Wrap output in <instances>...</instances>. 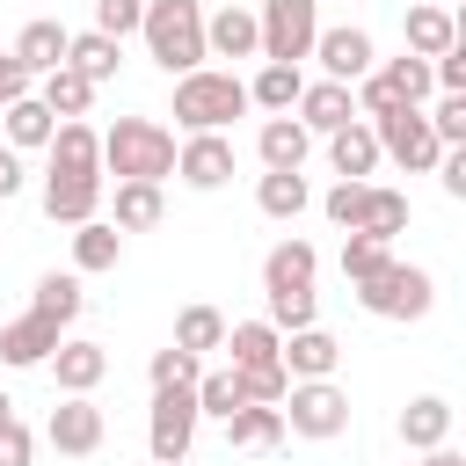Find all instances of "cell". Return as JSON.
<instances>
[{
  "label": "cell",
  "instance_id": "cell-1",
  "mask_svg": "<svg viewBox=\"0 0 466 466\" xmlns=\"http://www.w3.org/2000/svg\"><path fill=\"white\" fill-rule=\"evenodd\" d=\"M102 175L116 182H167L175 175V131L153 116H116L102 131Z\"/></svg>",
  "mask_w": 466,
  "mask_h": 466
},
{
  "label": "cell",
  "instance_id": "cell-2",
  "mask_svg": "<svg viewBox=\"0 0 466 466\" xmlns=\"http://www.w3.org/2000/svg\"><path fill=\"white\" fill-rule=\"evenodd\" d=\"M138 36H146V58H153L167 80L197 73V66H204V0H146Z\"/></svg>",
  "mask_w": 466,
  "mask_h": 466
},
{
  "label": "cell",
  "instance_id": "cell-3",
  "mask_svg": "<svg viewBox=\"0 0 466 466\" xmlns=\"http://www.w3.org/2000/svg\"><path fill=\"white\" fill-rule=\"evenodd\" d=\"M233 116H248V80H240V73L197 66V73L175 80V124H182V131H226Z\"/></svg>",
  "mask_w": 466,
  "mask_h": 466
},
{
  "label": "cell",
  "instance_id": "cell-4",
  "mask_svg": "<svg viewBox=\"0 0 466 466\" xmlns=\"http://www.w3.org/2000/svg\"><path fill=\"white\" fill-rule=\"evenodd\" d=\"M357 291V306L364 313H379V320H422L430 306H437V277L422 269V262H386V269H371L364 284H350Z\"/></svg>",
  "mask_w": 466,
  "mask_h": 466
},
{
  "label": "cell",
  "instance_id": "cell-5",
  "mask_svg": "<svg viewBox=\"0 0 466 466\" xmlns=\"http://www.w3.org/2000/svg\"><path fill=\"white\" fill-rule=\"evenodd\" d=\"M277 415H284V437L328 444V437L350 430V393H342L335 379H291L284 400H277Z\"/></svg>",
  "mask_w": 466,
  "mask_h": 466
},
{
  "label": "cell",
  "instance_id": "cell-6",
  "mask_svg": "<svg viewBox=\"0 0 466 466\" xmlns=\"http://www.w3.org/2000/svg\"><path fill=\"white\" fill-rule=\"evenodd\" d=\"M255 36H262V58H269V66H299V58H313L320 0H262V7H255Z\"/></svg>",
  "mask_w": 466,
  "mask_h": 466
},
{
  "label": "cell",
  "instance_id": "cell-7",
  "mask_svg": "<svg viewBox=\"0 0 466 466\" xmlns=\"http://www.w3.org/2000/svg\"><path fill=\"white\" fill-rule=\"evenodd\" d=\"M197 393L189 386H167V393H153V408H146V451H153V466H182L189 459V444H197Z\"/></svg>",
  "mask_w": 466,
  "mask_h": 466
},
{
  "label": "cell",
  "instance_id": "cell-8",
  "mask_svg": "<svg viewBox=\"0 0 466 466\" xmlns=\"http://www.w3.org/2000/svg\"><path fill=\"white\" fill-rule=\"evenodd\" d=\"M371 138H379V160H400L408 175H430L437 153H444L422 109H386V116H371Z\"/></svg>",
  "mask_w": 466,
  "mask_h": 466
},
{
  "label": "cell",
  "instance_id": "cell-9",
  "mask_svg": "<svg viewBox=\"0 0 466 466\" xmlns=\"http://www.w3.org/2000/svg\"><path fill=\"white\" fill-rule=\"evenodd\" d=\"M102 437H109V422H102V408H95L87 393H66V400L51 408V422H44V444H51L58 459H95Z\"/></svg>",
  "mask_w": 466,
  "mask_h": 466
},
{
  "label": "cell",
  "instance_id": "cell-10",
  "mask_svg": "<svg viewBox=\"0 0 466 466\" xmlns=\"http://www.w3.org/2000/svg\"><path fill=\"white\" fill-rule=\"evenodd\" d=\"M175 175H182L189 189H226V182H233V138H226V131H189V138L175 146Z\"/></svg>",
  "mask_w": 466,
  "mask_h": 466
},
{
  "label": "cell",
  "instance_id": "cell-11",
  "mask_svg": "<svg viewBox=\"0 0 466 466\" xmlns=\"http://www.w3.org/2000/svg\"><path fill=\"white\" fill-rule=\"evenodd\" d=\"M313 58L328 66V80H364L371 66H379V44H371V29H357V22H342V29H320L313 36Z\"/></svg>",
  "mask_w": 466,
  "mask_h": 466
},
{
  "label": "cell",
  "instance_id": "cell-12",
  "mask_svg": "<svg viewBox=\"0 0 466 466\" xmlns=\"http://www.w3.org/2000/svg\"><path fill=\"white\" fill-rule=\"evenodd\" d=\"M320 277V248L313 240H277L262 255V299H284V291H313Z\"/></svg>",
  "mask_w": 466,
  "mask_h": 466
},
{
  "label": "cell",
  "instance_id": "cell-13",
  "mask_svg": "<svg viewBox=\"0 0 466 466\" xmlns=\"http://www.w3.org/2000/svg\"><path fill=\"white\" fill-rule=\"evenodd\" d=\"M44 218L58 226L102 218V175H44Z\"/></svg>",
  "mask_w": 466,
  "mask_h": 466
},
{
  "label": "cell",
  "instance_id": "cell-14",
  "mask_svg": "<svg viewBox=\"0 0 466 466\" xmlns=\"http://www.w3.org/2000/svg\"><path fill=\"white\" fill-rule=\"evenodd\" d=\"M277 364H284V379H335L342 342H335L328 328H299V335L277 342Z\"/></svg>",
  "mask_w": 466,
  "mask_h": 466
},
{
  "label": "cell",
  "instance_id": "cell-15",
  "mask_svg": "<svg viewBox=\"0 0 466 466\" xmlns=\"http://www.w3.org/2000/svg\"><path fill=\"white\" fill-rule=\"evenodd\" d=\"M51 379H58V393H95V386L109 379V350L87 342V335H66V342L51 350Z\"/></svg>",
  "mask_w": 466,
  "mask_h": 466
},
{
  "label": "cell",
  "instance_id": "cell-16",
  "mask_svg": "<svg viewBox=\"0 0 466 466\" xmlns=\"http://www.w3.org/2000/svg\"><path fill=\"white\" fill-rule=\"evenodd\" d=\"M66 342V328H51L44 313H22V320H7L0 328V364H15V371H36V364H51V350Z\"/></svg>",
  "mask_w": 466,
  "mask_h": 466
},
{
  "label": "cell",
  "instance_id": "cell-17",
  "mask_svg": "<svg viewBox=\"0 0 466 466\" xmlns=\"http://www.w3.org/2000/svg\"><path fill=\"white\" fill-rule=\"evenodd\" d=\"M255 153H262V175H299V167H306V153H313V138H306V124H299V116H262Z\"/></svg>",
  "mask_w": 466,
  "mask_h": 466
},
{
  "label": "cell",
  "instance_id": "cell-18",
  "mask_svg": "<svg viewBox=\"0 0 466 466\" xmlns=\"http://www.w3.org/2000/svg\"><path fill=\"white\" fill-rule=\"evenodd\" d=\"M400 36H408V58H444L459 44V15L437 7V0H415L408 22H400Z\"/></svg>",
  "mask_w": 466,
  "mask_h": 466
},
{
  "label": "cell",
  "instance_id": "cell-19",
  "mask_svg": "<svg viewBox=\"0 0 466 466\" xmlns=\"http://www.w3.org/2000/svg\"><path fill=\"white\" fill-rule=\"evenodd\" d=\"M299 124H306V138H328V131H342V124H357V102H350V87L342 80H313L299 102Z\"/></svg>",
  "mask_w": 466,
  "mask_h": 466
},
{
  "label": "cell",
  "instance_id": "cell-20",
  "mask_svg": "<svg viewBox=\"0 0 466 466\" xmlns=\"http://www.w3.org/2000/svg\"><path fill=\"white\" fill-rule=\"evenodd\" d=\"M44 153H51V175H102V131H95L87 116L58 124Z\"/></svg>",
  "mask_w": 466,
  "mask_h": 466
},
{
  "label": "cell",
  "instance_id": "cell-21",
  "mask_svg": "<svg viewBox=\"0 0 466 466\" xmlns=\"http://www.w3.org/2000/svg\"><path fill=\"white\" fill-rule=\"evenodd\" d=\"M204 58H262L255 15H248V7H218V15H204Z\"/></svg>",
  "mask_w": 466,
  "mask_h": 466
},
{
  "label": "cell",
  "instance_id": "cell-22",
  "mask_svg": "<svg viewBox=\"0 0 466 466\" xmlns=\"http://www.w3.org/2000/svg\"><path fill=\"white\" fill-rule=\"evenodd\" d=\"M66 44H73V29H66V22H51V15H36V22L15 36V58H22V73H29V80H44V73H58V66H66Z\"/></svg>",
  "mask_w": 466,
  "mask_h": 466
},
{
  "label": "cell",
  "instance_id": "cell-23",
  "mask_svg": "<svg viewBox=\"0 0 466 466\" xmlns=\"http://www.w3.org/2000/svg\"><path fill=\"white\" fill-rule=\"evenodd\" d=\"M400 444H408V451L451 444V400H444V393H415V400L400 408Z\"/></svg>",
  "mask_w": 466,
  "mask_h": 466
},
{
  "label": "cell",
  "instance_id": "cell-24",
  "mask_svg": "<svg viewBox=\"0 0 466 466\" xmlns=\"http://www.w3.org/2000/svg\"><path fill=\"white\" fill-rule=\"evenodd\" d=\"M328 160H335L342 182H371V167H379V138H371V124L357 116V124L328 131Z\"/></svg>",
  "mask_w": 466,
  "mask_h": 466
},
{
  "label": "cell",
  "instance_id": "cell-25",
  "mask_svg": "<svg viewBox=\"0 0 466 466\" xmlns=\"http://www.w3.org/2000/svg\"><path fill=\"white\" fill-rule=\"evenodd\" d=\"M116 262H124V233H116L109 218L73 226V277H102V269H116Z\"/></svg>",
  "mask_w": 466,
  "mask_h": 466
},
{
  "label": "cell",
  "instance_id": "cell-26",
  "mask_svg": "<svg viewBox=\"0 0 466 466\" xmlns=\"http://www.w3.org/2000/svg\"><path fill=\"white\" fill-rule=\"evenodd\" d=\"M66 66H73L87 87H102V80H116V66H124V44H116V36H102V29H80V36L66 44Z\"/></svg>",
  "mask_w": 466,
  "mask_h": 466
},
{
  "label": "cell",
  "instance_id": "cell-27",
  "mask_svg": "<svg viewBox=\"0 0 466 466\" xmlns=\"http://www.w3.org/2000/svg\"><path fill=\"white\" fill-rule=\"evenodd\" d=\"M277 342H284V335H277L269 320H226V342H218V350H226L233 371H255V364H277Z\"/></svg>",
  "mask_w": 466,
  "mask_h": 466
},
{
  "label": "cell",
  "instance_id": "cell-28",
  "mask_svg": "<svg viewBox=\"0 0 466 466\" xmlns=\"http://www.w3.org/2000/svg\"><path fill=\"white\" fill-rule=\"evenodd\" d=\"M299 95H306V73L299 66H269L262 58V73L248 80V109H269V116H291Z\"/></svg>",
  "mask_w": 466,
  "mask_h": 466
},
{
  "label": "cell",
  "instance_id": "cell-29",
  "mask_svg": "<svg viewBox=\"0 0 466 466\" xmlns=\"http://www.w3.org/2000/svg\"><path fill=\"white\" fill-rule=\"evenodd\" d=\"M226 444H233V451H277V444H284V415L248 400V408L226 415Z\"/></svg>",
  "mask_w": 466,
  "mask_h": 466
},
{
  "label": "cell",
  "instance_id": "cell-30",
  "mask_svg": "<svg viewBox=\"0 0 466 466\" xmlns=\"http://www.w3.org/2000/svg\"><path fill=\"white\" fill-rule=\"evenodd\" d=\"M364 240H379V248H393L400 233H408V189H386V182H371V204H364V226H357Z\"/></svg>",
  "mask_w": 466,
  "mask_h": 466
},
{
  "label": "cell",
  "instance_id": "cell-31",
  "mask_svg": "<svg viewBox=\"0 0 466 466\" xmlns=\"http://www.w3.org/2000/svg\"><path fill=\"white\" fill-rule=\"evenodd\" d=\"M80 306H87V291H80V277H73V269H66V277H58V269H51V277H36L29 313H44L51 328H73V320H80Z\"/></svg>",
  "mask_w": 466,
  "mask_h": 466
},
{
  "label": "cell",
  "instance_id": "cell-32",
  "mask_svg": "<svg viewBox=\"0 0 466 466\" xmlns=\"http://www.w3.org/2000/svg\"><path fill=\"white\" fill-rule=\"evenodd\" d=\"M36 102L58 116V124H73V116H87V102H95V87L73 73V66H58V73H44L36 80Z\"/></svg>",
  "mask_w": 466,
  "mask_h": 466
},
{
  "label": "cell",
  "instance_id": "cell-33",
  "mask_svg": "<svg viewBox=\"0 0 466 466\" xmlns=\"http://www.w3.org/2000/svg\"><path fill=\"white\" fill-rule=\"evenodd\" d=\"M0 116H7V146H15V153H36V146H51V131H58V116H51V109H44L36 95L7 102Z\"/></svg>",
  "mask_w": 466,
  "mask_h": 466
},
{
  "label": "cell",
  "instance_id": "cell-34",
  "mask_svg": "<svg viewBox=\"0 0 466 466\" xmlns=\"http://www.w3.org/2000/svg\"><path fill=\"white\" fill-rule=\"evenodd\" d=\"M109 211H116V218H109L116 233H146V226H160L167 204H160V182H116V204H109Z\"/></svg>",
  "mask_w": 466,
  "mask_h": 466
},
{
  "label": "cell",
  "instance_id": "cell-35",
  "mask_svg": "<svg viewBox=\"0 0 466 466\" xmlns=\"http://www.w3.org/2000/svg\"><path fill=\"white\" fill-rule=\"evenodd\" d=\"M218 342H226V313H218V306H182V313H175V350L211 357Z\"/></svg>",
  "mask_w": 466,
  "mask_h": 466
},
{
  "label": "cell",
  "instance_id": "cell-36",
  "mask_svg": "<svg viewBox=\"0 0 466 466\" xmlns=\"http://www.w3.org/2000/svg\"><path fill=\"white\" fill-rule=\"evenodd\" d=\"M189 393H197V415H218V422H226L233 408H248V386H240V371H233V364L197 371V386H189Z\"/></svg>",
  "mask_w": 466,
  "mask_h": 466
},
{
  "label": "cell",
  "instance_id": "cell-37",
  "mask_svg": "<svg viewBox=\"0 0 466 466\" xmlns=\"http://www.w3.org/2000/svg\"><path fill=\"white\" fill-rule=\"evenodd\" d=\"M255 204H262V218H299L313 204V189H306V175H262L255 182Z\"/></svg>",
  "mask_w": 466,
  "mask_h": 466
},
{
  "label": "cell",
  "instance_id": "cell-38",
  "mask_svg": "<svg viewBox=\"0 0 466 466\" xmlns=\"http://www.w3.org/2000/svg\"><path fill=\"white\" fill-rule=\"evenodd\" d=\"M269 328H277V335L320 328V291H284V299H269Z\"/></svg>",
  "mask_w": 466,
  "mask_h": 466
},
{
  "label": "cell",
  "instance_id": "cell-39",
  "mask_svg": "<svg viewBox=\"0 0 466 466\" xmlns=\"http://www.w3.org/2000/svg\"><path fill=\"white\" fill-rule=\"evenodd\" d=\"M197 371H204V357H189V350H153V364H146V379H153V393H167V386H197Z\"/></svg>",
  "mask_w": 466,
  "mask_h": 466
},
{
  "label": "cell",
  "instance_id": "cell-40",
  "mask_svg": "<svg viewBox=\"0 0 466 466\" xmlns=\"http://www.w3.org/2000/svg\"><path fill=\"white\" fill-rule=\"evenodd\" d=\"M364 204H371V182H335V189L320 197V211H328L342 233H357V226H364Z\"/></svg>",
  "mask_w": 466,
  "mask_h": 466
},
{
  "label": "cell",
  "instance_id": "cell-41",
  "mask_svg": "<svg viewBox=\"0 0 466 466\" xmlns=\"http://www.w3.org/2000/svg\"><path fill=\"white\" fill-rule=\"evenodd\" d=\"M386 262H393V248H379V240H364V233L342 240V277H350V284H364V277L386 269Z\"/></svg>",
  "mask_w": 466,
  "mask_h": 466
},
{
  "label": "cell",
  "instance_id": "cell-42",
  "mask_svg": "<svg viewBox=\"0 0 466 466\" xmlns=\"http://www.w3.org/2000/svg\"><path fill=\"white\" fill-rule=\"evenodd\" d=\"M138 22H146V0H95V29L102 36H138Z\"/></svg>",
  "mask_w": 466,
  "mask_h": 466
},
{
  "label": "cell",
  "instance_id": "cell-43",
  "mask_svg": "<svg viewBox=\"0 0 466 466\" xmlns=\"http://www.w3.org/2000/svg\"><path fill=\"white\" fill-rule=\"evenodd\" d=\"M437 146H466V95H437V109H422Z\"/></svg>",
  "mask_w": 466,
  "mask_h": 466
},
{
  "label": "cell",
  "instance_id": "cell-44",
  "mask_svg": "<svg viewBox=\"0 0 466 466\" xmlns=\"http://www.w3.org/2000/svg\"><path fill=\"white\" fill-rule=\"evenodd\" d=\"M240 386H248V400H255V408H277L291 379H284V364H255V371H240Z\"/></svg>",
  "mask_w": 466,
  "mask_h": 466
},
{
  "label": "cell",
  "instance_id": "cell-45",
  "mask_svg": "<svg viewBox=\"0 0 466 466\" xmlns=\"http://www.w3.org/2000/svg\"><path fill=\"white\" fill-rule=\"evenodd\" d=\"M29 459H36V437L22 430V415L0 422V466H29Z\"/></svg>",
  "mask_w": 466,
  "mask_h": 466
},
{
  "label": "cell",
  "instance_id": "cell-46",
  "mask_svg": "<svg viewBox=\"0 0 466 466\" xmlns=\"http://www.w3.org/2000/svg\"><path fill=\"white\" fill-rule=\"evenodd\" d=\"M437 182H444V197H466V146H444L437 153V167H430Z\"/></svg>",
  "mask_w": 466,
  "mask_h": 466
},
{
  "label": "cell",
  "instance_id": "cell-47",
  "mask_svg": "<svg viewBox=\"0 0 466 466\" xmlns=\"http://www.w3.org/2000/svg\"><path fill=\"white\" fill-rule=\"evenodd\" d=\"M22 95H36V80L22 73V58H15V51H0V109H7V102H22Z\"/></svg>",
  "mask_w": 466,
  "mask_h": 466
},
{
  "label": "cell",
  "instance_id": "cell-48",
  "mask_svg": "<svg viewBox=\"0 0 466 466\" xmlns=\"http://www.w3.org/2000/svg\"><path fill=\"white\" fill-rule=\"evenodd\" d=\"M22 182H29V175H22V153H15V146H0V204H7Z\"/></svg>",
  "mask_w": 466,
  "mask_h": 466
},
{
  "label": "cell",
  "instance_id": "cell-49",
  "mask_svg": "<svg viewBox=\"0 0 466 466\" xmlns=\"http://www.w3.org/2000/svg\"><path fill=\"white\" fill-rule=\"evenodd\" d=\"M422 466H466V451H451V444H437V451H422Z\"/></svg>",
  "mask_w": 466,
  "mask_h": 466
},
{
  "label": "cell",
  "instance_id": "cell-50",
  "mask_svg": "<svg viewBox=\"0 0 466 466\" xmlns=\"http://www.w3.org/2000/svg\"><path fill=\"white\" fill-rule=\"evenodd\" d=\"M0 422H15V400H7V393H0Z\"/></svg>",
  "mask_w": 466,
  "mask_h": 466
},
{
  "label": "cell",
  "instance_id": "cell-51",
  "mask_svg": "<svg viewBox=\"0 0 466 466\" xmlns=\"http://www.w3.org/2000/svg\"><path fill=\"white\" fill-rule=\"evenodd\" d=\"M437 7H444V0H437Z\"/></svg>",
  "mask_w": 466,
  "mask_h": 466
}]
</instances>
